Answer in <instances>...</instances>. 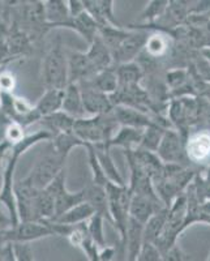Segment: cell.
Returning <instances> with one entry per match:
<instances>
[{
    "instance_id": "1",
    "label": "cell",
    "mask_w": 210,
    "mask_h": 261,
    "mask_svg": "<svg viewBox=\"0 0 210 261\" xmlns=\"http://www.w3.org/2000/svg\"><path fill=\"white\" fill-rule=\"evenodd\" d=\"M41 79L46 90H64L69 84L68 55L60 39L54 43L42 60Z\"/></svg>"
},
{
    "instance_id": "2",
    "label": "cell",
    "mask_w": 210,
    "mask_h": 261,
    "mask_svg": "<svg viewBox=\"0 0 210 261\" xmlns=\"http://www.w3.org/2000/svg\"><path fill=\"white\" fill-rule=\"evenodd\" d=\"M119 123L114 118L113 114L110 115L85 116V118L76 119L73 127V134L83 141L84 144H109L116 134ZM120 127V125H119Z\"/></svg>"
},
{
    "instance_id": "3",
    "label": "cell",
    "mask_w": 210,
    "mask_h": 261,
    "mask_svg": "<svg viewBox=\"0 0 210 261\" xmlns=\"http://www.w3.org/2000/svg\"><path fill=\"white\" fill-rule=\"evenodd\" d=\"M106 192L107 197H109L111 225L118 231L119 239L123 241L125 237L128 220H129V206L134 193L130 192L128 184L127 186H118L114 183L107 184Z\"/></svg>"
},
{
    "instance_id": "4",
    "label": "cell",
    "mask_w": 210,
    "mask_h": 261,
    "mask_svg": "<svg viewBox=\"0 0 210 261\" xmlns=\"http://www.w3.org/2000/svg\"><path fill=\"white\" fill-rule=\"evenodd\" d=\"M65 158L58 155L50 146L46 153L39 155L29 174L22 179L36 190H45L65 169Z\"/></svg>"
},
{
    "instance_id": "5",
    "label": "cell",
    "mask_w": 210,
    "mask_h": 261,
    "mask_svg": "<svg viewBox=\"0 0 210 261\" xmlns=\"http://www.w3.org/2000/svg\"><path fill=\"white\" fill-rule=\"evenodd\" d=\"M65 181H67V172H65L64 169L45 188L54 199V202H55V218L54 220H57L58 217L64 214L65 212H68L69 209H72L76 205L85 202L84 188L77 191V192H71V191H68L67 186H65Z\"/></svg>"
},
{
    "instance_id": "6",
    "label": "cell",
    "mask_w": 210,
    "mask_h": 261,
    "mask_svg": "<svg viewBox=\"0 0 210 261\" xmlns=\"http://www.w3.org/2000/svg\"><path fill=\"white\" fill-rule=\"evenodd\" d=\"M55 237L50 222H18L16 226L7 228V242L8 243H28L41 241L45 238Z\"/></svg>"
},
{
    "instance_id": "7",
    "label": "cell",
    "mask_w": 210,
    "mask_h": 261,
    "mask_svg": "<svg viewBox=\"0 0 210 261\" xmlns=\"http://www.w3.org/2000/svg\"><path fill=\"white\" fill-rule=\"evenodd\" d=\"M158 157L166 165H180L187 160L186 141L179 130L166 129L157 150ZM188 161V160H187Z\"/></svg>"
},
{
    "instance_id": "8",
    "label": "cell",
    "mask_w": 210,
    "mask_h": 261,
    "mask_svg": "<svg viewBox=\"0 0 210 261\" xmlns=\"http://www.w3.org/2000/svg\"><path fill=\"white\" fill-rule=\"evenodd\" d=\"M148 37V33L144 29L130 30L129 36L113 53L114 65L135 62V59L141 54V51H144Z\"/></svg>"
},
{
    "instance_id": "9",
    "label": "cell",
    "mask_w": 210,
    "mask_h": 261,
    "mask_svg": "<svg viewBox=\"0 0 210 261\" xmlns=\"http://www.w3.org/2000/svg\"><path fill=\"white\" fill-rule=\"evenodd\" d=\"M186 155L197 165L210 163V130H196L186 139Z\"/></svg>"
},
{
    "instance_id": "10",
    "label": "cell",
    "mask_w": 210,
    "mask_h": 261,
    "mask_svg": "<svg viewBox=\"0 0 210 261\" xmlns=\"http://www.w3.org/2000/svg\"><path fill=\"white\" fill-rule=\"evenodd\" d=\"M113 115L120 127L145 129L153 123H158L157 120H153L145 110H141L137 107L125 106V105H115Z\"/></svg>"
},
{
    "instance_id": "11",
    "label": "cell",
    "mask_w": 210,
    "mask_h": 261,
    "mask_svg": "<svg viewBox=\"0 0 210 261\" xmlns=\"http://www.w3.org/2000/svg\"><path fill=\"white\" fill-rule=\"evenodd\" d=\"M97 73L94 65L86 53L71 51L68 54V81L69 84H81L89 81Z\"/></svg>"
},
{
    "instance_id": "12",
    "label": "cell",
    "mask_w": 210,
    "mask_h": 261,
    "mask_svg": "<svg viewBox=\"0 0 210 261\" xmlns=\"http://www.w3.org/2000/svg\"><path fill=\"white\" fill-rule=\"evenodd\" d=\"M80 88L83 92V101L86 114H89L90 116L113 114L115 102L113 101L111 95L103 94L98 90L92 89L89 86L80 85Z\"/></svg>"
},
{
    "instance_id": "13",
    "label": "cell",
    "mask_w": 210,
    "mask_h": 261,
    "mask_svg": "<svg viewBox=\"0 0 210 261\" xmlns=\"http://www.w3.org/2000/svg\"><path fill=\"white\" fill-rule=\"evenodd\" d=\"M85 11L92 16L98 27L121 28L114 12L113 0H84Z\"/></svg>"
},
{
    "instance_id": "14",
    "label": "cell",
    "mask_w": 210,
    "mask_h": 261,
    "mask_svg": "<svg viewBox=\"0 0 210 261\" xmlns=\"http://www.w3.org/2000/svg\"><path fill=\"white\" fill-rule=\"evenodd\" d=\"M163 208H165V205L161 200L151 199V197L141 195H134L129 206V217L145 226V223L151 217Z\"/></svg>"
},
{
    "instance_id": "15",
    "label": "cell",
    "mask_w": 210,
    "mask_h": 261,
    "mask_svg": "<svg viewBox=\"0 0 210 261\" xmlns=\"http://www.w3.org/2000/svg\"><path fill=\"white\" fill-rule=\"evenodd\" d=\"M62 111L74 119L85 118L86 111L84 107L83 92L78 84H68L64 89Z\"/></svg>"
},
{
    "instance_id": "16",
    "label": "cell",
    "mask_w": 210,
    "mask_h": 261,
    "mask_svg": "<svg viewBox=\"0 0 210 261\" xmlns=\"http://www.w3.org/2000/svg\"><path fill=\"white\" fill-rule=\"evenodd\" d=\"M84 192H85V202H88L94 209L95 214H99V216L103 217L107 222L111 223L106 187L90 183L86 187H84Z\"/></svg>"
},
{
    "instance_id": "17",
    "label": "cell",
    "mask_w": 210,
    "mask_h": 261,
    "mask_svg": "<svg viewBox=\"0 0 210 261\" xmlns=\"http://www.w3.org/2000/svg\"><path fill=\"white\" fill-rule=\"evenodd\" d=\"M63 28L77 33L89 45H92L93 41L97 38L98 32H99V27L95 22V20L86 11L77 17H71V20Z\"/></svg>"
},
{
    "instance_id": "18",
    "label": "cell",
    "mask_w": 210,
    "mask_h": 261,
    "mask_svg": "<svg viewBox=\"0 0 210 261\" xmlns=\"http://www.w3.org/2000/svg\"><path fill=\"white\" fill-rule=\"evenodd\" d=\"M86 55L89 57L90 62L94 65L97 73L114 67L113 53L99 36H97L92 45H89V50L86 51Z\"/></svg>"
},
{
    "instance_id": "19",
    "label": "cell",
    "mask_w": 210,
    "mask_h": 261,
    "mask_svg": "<svg viewBox=\"0 0 210 261\" xmlns=\"http://www.w3.org/2000/svg\"><path fill=\"white\" fill-rule=\"evenodd\" d=\"M46 24L48 28H63L69 20L68 3L63 0H48L43 2Z\"/></svg>"
},
{
    "instance_id": "20",
    "label": "cell",
    "mask_w": 210,
    "mask_h": 261,
    "mask_svg": "<svg viewBox=\"0 0 210 261\" xmlns=\"http://www.w3.org/2000/svg\"><path fill=\"white\" fill-rule=\"evenodd\" d=\"M93 146H94L95 154H97L98 161H99V165H101L104 175L109 179L110 183L118 184V186H127V183H125L123 176H121L120 171L116 167L113 157H111L110 148L107 146V144H95Z\"/></svg>"
},
{
    "instance_id": "21",
    "label": "cell",
    "mask_w": 210,
    "mask_h": 261,
    "mask_svg": "<svg viewBox=\"0 0 210 261\" xmlns=\"http://www.w3.org/2000/svg\"><path fill=\"white\" fill-rule=\"evenodd\" d=\"M78 85L89 86L92 89H95L98 90V92L103 93V94L111 95V97H113V95L119 90V80L118 76H116L115 67L104 69V71L95 74L92 80L81 83L78 84Z\"/></svg>"
},
{
    "instance_id": "22",
    "label": "cell",
    "mask_w": 210,
    "mask_h": 261,
    "mask_svg": "<svg viewBox=\"0 0 210 261\" xmlns=\"http://www.w3.org/2000/svg\"><path fill=\"white\" fill-rule=\"evenodd\" d=\"M142 135H144V129H137V128L130 127H119L116 130V134L114 137L110 140V143L107 144L110 149L114 146H119L125 150H136L140 148L142 141Z\"/></svg>"
},
{
    "instance_id": "23",
    "label": "cell",
    "mask_w": 210,
    "mask_h": 261,
    "mask_svg": "<svg viewBox=\"0 0 210 261\" xmlns=\"http://www.w3.org/2000/svg\"><path fill=\"white\" fill-rule=\"evenodd\" d=\"M63 95H64V90H45L43 95L34 105V110L38 114L39 118L43 119L58 111H62Z\"/></svg>"
},
{
    "instance_id": "24",
    "label": "cell",
    "mask_w": 210,
    "mask_h": 261,
    "mask_svg": "<svg viewBox=\"0 0 210 261\" xmlns=\"http://www.w3.org/2000/svg\"><path fill=\"white\" fill-rule=\"evenodd\" d=\"M74 122H76V119L69 116L68 114L63 113V111H58V113L52 114V115H48L46 118L41 119L38 123L43 127V129L50 132L54 137L59 134L73 132Z\"/></svg>"
},
{
    "instance_id": "25",
    "label": "cell",
    "mask_w": 210,
    "mask_h": 261,
    "mask_svg": "<svg viewBox=\"0 0 210 261\" xmlns=\"http://www.w3.org/2000/svg\"><path fill=\"white\" fill-rule=\"evenodd\" d=\"M94 214V209L88 202H83V204H78L72 209H69L68 212H65L64 214H62L60 217H58L57 220L51 221V222L60 223V225L76 226L88 222Z\"/></svg>"
},
{
    "instance_id": "26",
    "label": "cell",
    "mask_w": 210,
    "mask_h": 261,
    "mask_svg": "<svg viewBox=\"0 0 210 261\" xmlns=\"http://www.w3.org/2000/svg\"><path fill=\"white\" fill-rule=\"evenodd\" d=\"M167 217H169V208L166 206L151 217L144 226V242L154 244L160 239L165 231Z\"/></svg>"
},
{
    "instance_id": "27",
    "label": "cell",
    "mask_w": 210,
    "mask_h": 261,
    "mask_svg": "<svg viewBox=\"0 0 210 261\" xmlns=\"http://www.w3.org/2000/svg\"><path fill=\"white\" fill-rule=\"evenodd\" d=\"M115 71L119 80V88H129V86L139 85L140 80L144 76L142 68L136 62L115 65Z\"/></svg>"
},
{
    "instance_id": "28",
    "label": "cell",
    "mask_w": 210,
    "mask_h": 261,
    "mask_svg": "<svg viewBox=\"0 0 210 261\" xmlns=\"http://www.w3.org/2000/svg\"><path fill=\"white\" fill-rule=\"evenodd\" d=\"M50 146L58 155L67 160L74 148H78V146L84 148L85 144L73 132H67V134H59L54 136L50 141Z\"/></svg>"
},
{
    "instance_id": "29",
    "label": "cell",
    "mask_w": 210,
    "mask_h": 261,
    "mask_svg": "<svg viewBox=\"0 0 210 261\" xmlns=\"http://www.w3.org/2000/svg\"><path fill=\"white\" fill-rule=\"evenodd\" d=\"M130 30L124 29V28H115V27H102L99 28L98 36L101 37L102 41L106 43L107 47L111 50V53L116 50L119 46L124 42V39L129 36Z\"/></svg>"
},
{
    "instance_id": "30",
    "label": "cell",
    "mask_w": 210,
    "mask_h": 261,
    "mask_svg": "<svg viewBox=\"0 0 210 261\" xmlns=\"http://www.w3.org/2000/svg\"><path fill=\"white\" fill-rule=\"evenodd\" d=\"M166 129H169V128L162 127L160 123H153L151 125H149L148 128L144 129V135H142V141L140 148L157 153Z\"/></svg>"
},
{
    "instance_id": "31",
    "label": "cell",
    "mask_w": 210,
    "mask_h": 261,
    "mask_svg": "<svg viewBox=\"0 0 210 261\" xmlns=\"http://www.w3.org/2000/svg\"><path fill=\"white\" fill-rule=\"evenodd\" d=\"M170 42L167 36L162 33H153L148 37L144 51L148 54L150 58H161L169 51Z\"/></svg>"
},
{
    "instance_id": "32",
    "label": "cell",
    "mask_w": 210,
    "mask_h": 261,
    "mask_svg": "<svg viewBox=\"0 0 210 261\" xmlns=\"http://www.w3.org/2000/svg\"><path fill=\"white\" fill-rule=\"evenodd\" d=\"M84 148L86 149V153H88V161H89V166L92 170L93 180L92 183L97 184V186H102V187H106L107 184L110 183L109 179L104 175L103 170H102L101 165H99V161H98L97 154H95L94 146L90 145V144H86Z\"/></svg>"
},
{
    "instance_id": "33",
    "label": "cell",
    "mask_w": 210,
    "mask_h": 261,
    "mask_svg": "<svg viewBox=\"0 0 210 261\" xmlns=\"http://www.w3.org/2000/svg\"><path fill=\"white\" fill-rule=\"evenodd\" d=\"M104 218L99 214H94L88 222H86V227H88V232H89L92 241L97 244L99 248L107 246L106 244V237H104Z\"/></svg>"
},
{
    "instance_id": "34",
    "label": "cell",
    "mask_w": 210,
    "mask_h": 261,
    "mask_svg": "<svg viewBox=\"0 0 210 261\" xmlns=\"http://www.w3.org/2000/svg\"><path fill=\"white\" fill-rule=\"evenodd\" d=\"M169 6L170 2H166V0H153V2H149L145 6V8L142 9L140 18L142 21L154 22L155 20L166 15Z\"/></svg>"
},
{
    "instance_id": "35",
    "label": "cell",
    "mask_w": 210,
    "mask_h": 261,
    "mask_svg": "<svg viewBox=\"0 0 210 261\" xmlns=\"http://www.w3.org/2000/svg\"><path fill=\"white\" fill-rule=\"evenodd\" d=\"M25 129L27 128L24 125H21L20 123L9 122L6 125V130H4V140L12 146L17 145L28 136V135H25Z\"/></svg>"
},
{
    "instance_id": "36",
    "label": "cell",
    "mask_w": 210,
    "mask_h": 261,
    "mask_svg": "<svg viewBox=\"0 0 210 261\" xmlns=\"http://www.w3.org/2000/svg\"><path fill=\"white\" fill-rule=\"evenodd\" d=\"M136 261H162V253L155 244L144 242Z\"/></svg>"
},
{
    "instance_id": "37",
    "label": "cell",
    "mask_w": 210,
    "mask_h": 261,
    "mask_svg": "<svg viewBox=\"0 0 210 261\" xmlns=\"http://www.w3.org/2000/svg\"><path fill=\"white\" fill-rule=\"evenodd\" d=\"M166 83L172 90L181 89L187 83V71L184 69H172L166 74Z\"/></svg>"
},
{
    "instance_id": "38",
    "label": "cell",
    "mask_w": 210,
    "mask_h": 261,
    "mask_svg": "<svg viewBox=\"0 0 210 261\" xmlns=\"http://www.w3.org/2000/svg\"><path fill=\"white\" fill-rule=\"evenodd\" d=\"M15 249L17 261H36L34 258V251L32 244L28 243H12Z\"/></svg>"
},
{
    "instance_id": "39",
    "label": "cell",
    "mask_w": 210,
    "mask_h": 261,
    "mask_svg": "<svg viewBox=\"0 0 210 261\" xmlns=\"http://www.w3.org/2000/svg\"><path fill=\"white\" fill-rule=\"evenodd\" d=\"M16 86V76L13 72L4 71L0 72V93H12Z\"/></svg>"
},
{
    "instance_id": "40",
    "label": "cell",
    "mask_w": 210,
    "mask_h": 261,
    "mask_svg": "<svg viewBox=\"0 0 210 261\" xmlns=\"http://www.w3.org/2000/svg\"><path fill=\"white\" fill-rule=\"evenodd\" d=\"M162 261H186V253L178 243L162 253Z\"/></svg>"
},
{
    "instance_id": "41",
    "label": "cell",
    "mask_w": 210,
    "mask_h": 261,
    "mask_svg": "<svg viewBox=\"0 0 210 261\" xmlns=\"http://www.w3.org/2000/svg\"><path fill=\"white\" fill-rule=\"evenodd\" d=\"M11 149H12V145L9 143H7L6 140L0 141V179H2V174H3L4 170L3 165H6V161L7 158H8Z\"/></svg>"
},
{
    "instance_id": "42",
    "label": "cell",
    "mask_w": 210,
    "mask_h": 261,
    "mask_svg": "<svg viewBox=\"0 0 210 261\" xmlns=\"http://www.w3.org/2000/svg\"><path fill=\"white\" fill-rule=\"evenodd\" d=\"M67 3H68L71 17H77V16H80L81 13L85 12V6H84V2H81V0H69Z\"/></svg>"
},
{
    "instance_id": "43",
    "label": "cell",
    "mask_w": 210,
    "mask_h": 261,
    "mask_svg": "<svg viewBox=\"0 0 210 261\" xmlns=\"http://www.w3.org/2000/svg\"><path fill=\"white\" fill-rule=\"evenodd\" d=\"M12 226V221L9 218V214L7 211H3V205L0 204V228L7 230Z\"/></svg>"
},
{
    "instance_id": "44",
    "label": "cell",
    "mask_w": 210,
    "mask_h": 261,
    "mask_svg": "<svg viewBox=\"0 0 210 261\" xmlns=\"http://www.w3.org/2000/svg\"><path fill=\"white\" fill-rule=\"evenodd\" d=\"M4 261H17L12 243H7L4 246Z\"/></svg>"
},
{
    "instance_id": "45",
    "label": "cell",
    "mask_w": 210,
    "mask_h": 261,
    "mask_svg": "<svg viewBox=\"0 0 210 261\" xmlns=\"http://www.w3.org/2000/svg\"><path fill=\"white\" fill-rule=\"evenodd\" d=\"M7 243H8L7 242V230L0 228V247H4Z\"/></svg>"
},
{
    "instance_id": "46",
    "label": "cell",
    "mask_w": 210,
    "mask_h": 261,
    "mask_svg": "<svg viewBox=\"0 0 210 261\" xmlns=\"http://www.w3.org/2000/svg\"><path fill=\"white\" fill-rule=\"evenodd\" d=\"M201 53H202V55H204V58H205V59H206L207 62L210 63V47H207V48H204V50H202Z\"/></svg>"
},
{
    "instance_id": "47",
    "label": "cell",
    "mask_w": 210,
    "mask_h": 261,
    "mask_svg": "<svg viewBox=\"0 0 210 261\" xmlns=\"http://www.w3.org/2000/svg\"><path fill=\"white\" fill-rule=\"evenodd\" d=\"M0 261H4V247H0Z\"/></svg>"
},
{
    "instance_id": "48",
    "label": "cell",
    "mask_w": 210,
    "mask_h": 261,
    "mask_svg": "<svg viewBox=\"0 0 210 261\" xmlns=\"http://www.w3.org/2000/svg\"><path fill=\"white\" fill-rule=\"evenodd\" d=\"M207 261H210V255H209V257H207Z\"/></svg>"
}]
</instances>
